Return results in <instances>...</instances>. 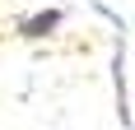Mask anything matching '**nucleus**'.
<instances>
[{
  "label": "nucleus",
  "mask_w": 135,
  "mask_h": 130,
  "mask_svg": "<svg viewBox=\"0 0 135 130\" xmlns=\"http://www.w3.org/2000/svg\"><path fill=\"white\" fill-rule=\"evenodd\" d=\"M56 23H61V14H56V9H47V14H33V19H23L19 28H23V37H42V33H47V28H56Z\"/></svg>",
  "instance_id": "f257e3e1"
}]
</instances>
